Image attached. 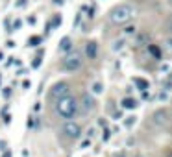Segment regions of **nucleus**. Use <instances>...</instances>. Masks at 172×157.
Segmentation results:
<instances>
[{
  "label": "nucleus",
  "instance_id": "21",
  "mask_svg": "<svg viewBox=\"0 0 172 157\" xmlns=\"http://www.w3.org/2000/svg\"><path fill=\"white\" fill-rule=\"evenodd\" d=\"M24 4H26V0H19V2H17V6H19V7H20V6H24Z\"/></svg>",
  "mask_w": 172,
  "mask_h": 157
},
{
  "label": "nucleus",
  "instance_id": "2",
  "mask_svg": "<svg viewBox=\"0 0 172 157\" xmlns=\"http://www.w3.org/2000/svg\"><path fill=\"white\" fill-rule=\"evenodd\" d=\"M78 111H80V102H78L76 96L67 94V96L56 100V113H57L61 118L70 120V118H74V117L78 115Z\"/></svg>",
  "mask_w": 172,
  "mask_h": 157
},
{
  "label": "nucleus",
  "instance_id": "14",
  "mask_svg": "<svg viewBox=\"0 0 172 157\" xmlns=\"http://www.w3.org/2000/svg\"><path fill=\"white\" fill-rule=\"evenodd\" d=\"M165 50H167L169 54H172V35L167 39V41H165Z\"/></svg>",
  "mask_w": 172,
  "mask_h": 157
},
{
  "label": "nucleus",
  "instance_id": "10",
  "mask_svg": "<svg viewBox=\"0 0 172 157\" xmlns=\"http://www.w3.org/2000/svg\"><path fill=\"white\" fill-rule=\"evenodd\" d=\"M122 107H124V109H135V107H137L135 98H124V100H122Z\"/></svg>",
  "mask_w": 172,
  "mask_h": 157
},
{
  "label": "nucleus",
  "instance_id": "3",
  "mask_svg": "<svg viewBox=\"0 0 172 157\" xmlns=\"http://www.w3.org/2000/svg\"><path fill=\"white\" fill-rule=\"evenodd\" d=\"M82 65H83V57H82V54L76 52V50L67 52L65 57L61 59V68L67 70V72H76V70L82 68Z\"/></svg>",
  "mask_w": 172,
  "mask_h": 157
},
{
  "label": "nucleus",
  "instance_id": "17",
  "mask_svg": "<svg viewBox=\"0 0 172 157\" xmlns=\"http://www.w3.org/2000/svg\"><path fill=\"white\" fill-rule=\"evenodd\" d=\"M124 31H126V33H135V26H128Z\"/></svg>",
  "mask_w": 172,
  "mask_h": 157
},
{
  "label": "nucleus",
  "instance_id": "15",
  "mask_svg": "<svg viewBox=\"0 0 172 157\" xmlns=\"http://www.w3.org/2000/svg\"><path fill=\"white\" fill-rule=\"evenodd\" d=\"M122 46H124V41H115L113 43V50H120Z\"/></svg>",
  "mask_w": 172,
  "mask_h": 157
},
{
  "label": "nucleus",
  "instance_id": "5",
  "mask_svg": "<svg viewBox=\"0 0 172 157\" xmlns=\"http://www.w3.org/2000/svg\"><path fill=\"white\" fill-rule=\"evenodd\" d=\"M63 135L67 137V139H80V135H82V128H80V124H76L74 120H67L65 124H63Z\"/></svg>",
  "mask_w": 172,
  "mask_h": 157
},
{
  "label": "nucleus",
  "instance_id": "4",
  "mask_svg": "<svg viewBox=\"0 0 172 157\" xmlns=\"http://www.w3.org/2000/svg\"><path fill=\"white\" fill-rule=\"evenodd\" d=\"M69 91H70V87H69V83H67V81H57V83H54V85H52V89L48 91V98H50L52 102H56V100H59V98L67 96V94H69Z\"/></svg>",
  "mask_w": 172,
  "mask_h": 157
},
{
  "label": "nucleus",
  "instance_id": "22",
  "mask_svg": "<svg viewBox=\"0 0 172 157\" xmlns=\"http://www.w3.org/2000/svg\"><path fill=\"white\" fill-rule=\"evenodd\" d=\"M4 157H11V154H9V152H6V154H4Z\"/></svg>",
  "mask_w": 172,
  "mask_h": 157
},
{
  "label": "nucleus",
  "instance_id": "12",
  "mask_svg": "<svg viewBox=\"0 0 172 157\" xmlns=\"http://www.w3.org/2000/svg\"><path fill=\"white\" fill-rule=\"evenodd\" d=\"M133 83H137L141 91H145V89H148V81H145V80H141V78H135V80H133Z\"/></svg>",
  "mask_w": 172,
  "mask_h": 157
},
{
  "label": "nucleus",
  "instance_id": "13",
  "mask_svg": "<svg viewBox=\"0 0 172 157\" xmlns=\"http://www.w3.org/2000/svg\"><path fill=\"white\" fill-rule=\"evenodd\" d=\"M28 43H30V46H37V44L41 43V37H37V35H33L31 39H28Z\"/></svg>",
  "mask_w": 172,
  "mask_h": 157
},
{
  "label": "nucleus",
  "instance_id": "16",
  "mask_svg": "<svg viewBox=\"0 0 172 157\" xmlns=\"http://www.w3.org/2000/svg\"><path fill=\"white\" fill-rule=\"evenodd\" d=\"M20 24H22V22H20V20L17 19V20L13 22V30H19V28H20Z\"/></svg>",
  "mask_w": 172,
  "mask_h": 157
},
{
  "label": "nucleus",
  "instance_id": "7",
  "mask_svg": "<svg viewBox=\"0 0 172 157\" xmlns=\"http://www.w3.org/2000/svg\"><path fill=\"white\" fill-rule=\"evenodd\" d=\"M169 115H167V111L165 109H159V111H156L154 113V122L156 124H159V126H165L167 122H169V118H167Z\"/></svg>",
  "mask_w": 172,
  "mask_h": 157
},
{
  "label": "nucleus",
  "instance_id": "23",
  "mask_svg": "<svg viewBox=\"0 0 172 157\" xmlns=\"http://www.w3.org/2000/svg\"><path fill=\"white\" fill-rule=\"evenodd\" d=\"M167 157H172V150H169V154H167Z\"/></svg>",
  "mask_w": 172,
  "mask_h": 157
},
{
  "label": "nucleus",
  "instance_id": "6",
  "mask_svg": "<svg viewBox=\"0 0 172 157\" xmlns=\"http://www.w3.org/2000/svg\"><path fill=\"white\" fill-rule=\"evenodd\" d=\"M82 107H83V111H94L96 109V100L89 93H85L82 96Z\"/></svg>",
  "mask_w": 172,
  "mask_h": 157
},
{
  "label": "nucleus",
  "instance_id": "1",
  "mask_svg": "<svg viewBox=\"0 0 172 157\" xmlns=\"http://www.w3.org/2000/svg\"><path fill=\"white\" fill-rule=\"evenodd\" d=\"M133 17H135V7H133L132 4H128V2L117 4V6L111 7L109 13H107V20H109L113 26H124V24H128Z\"/></svg>",
  "mask_w": 172,
  "mask_h": 157
},
{
  "label": "nucleus",
  "instance_id": "9",
  "mask_svg": "<svg viewBox=\"0 0 172 157\" xmlns=\"http://www.w3.org/2000/svg\"><path fill=\"white\" fill-rule=\"evenodd\" d=\"M72 50V39L70 37H63L61 41H59V52H70Z\"/></svg>",
  "mask_w": 172,
  "mask_h": 157
},
{
  "label": "nucleus",
  "instance_id": "20",
  "mask_svg": "<svg viewBox=\"0 0 172 157\" xmlns=\"http://www.w3.org/2000/svg\"><path fill=\"white\" fill-rule=\"evenodd\" d=\"M102 91V85L100 83H94V93H100Z\"/></svg>",
  "mask_w": 172,
  "mask_h": 157
},
{
  "label": "nucleus",
  "instance_id": "11",
  "mask_svg": "<svg viewBox=\"0 0 172 157\" xmlns=\"http://www.w3.org/2000/svg\"><path fill=\"white\" fill-rule=\"evenodd\" d=\"M148 52H150L156 59H161V50H159L156 44H148Z\"/></svg>",
  "mask_w": 172,
  "mask_h": 157
},
{
  "label": "nucleus",
  "instance_id": "18",
  "mask_svg": "<svg viewBox=\"0 0 172 157\" xmlns=\"http://www.w3.org/2000/svg\"><path fill=\"white\" fill-rule=\"evenodd\" d=\"M39 65H41V56H37L35 61H33V67H39Z\"/></svg>",
  "mask_w": 172,
  "mask_h": 157
},
{
  "label": "nucleus",
  "instance_id": "19",
  "mask_svg": "<svg viewBox=\"0 0 172 157\" xmlns=\"http://www.w3.org/2000/svg\"><path fill=\"white\" fill-rule=\"evenodd\" d=\"M167 28H169V33L172 35V17L169 19V24H167Z\"/></svg>",
  "mask_w": 172,
  "mask_h": 157
},
{
  "label": "nucleus",
  "instance_id": "8",
  "mask_svg": "<svg viewBox=\"0 0 172 157\" xmlns=\"http://www.w3.org/2000/svg\"><path fill=\"white\" fill-rule=\"evenodd\" d=\"M96 52H98V48H96V43H94V41H91V43L85 44V56H87L89 59H94V57H96Z\"/></svg>",
  "mask_w": 172,
  "mask_h": 157
}]
</instances>
